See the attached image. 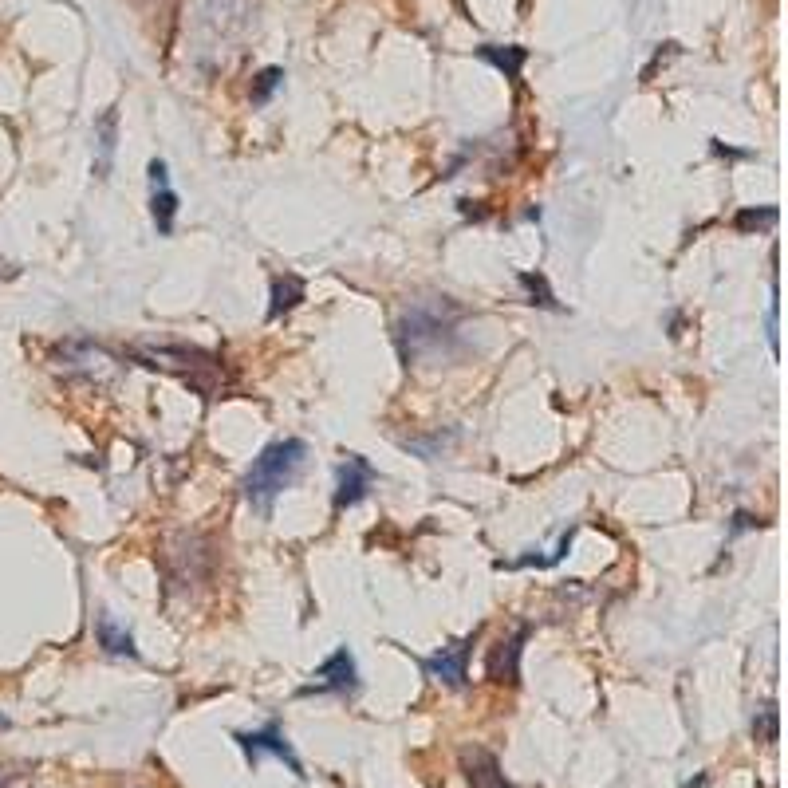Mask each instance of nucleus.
<instances>
[{
	"label": "nucleus",
	"mask_w": 788,
	"mask_h": 788,
	"mask_svg": "<svg viewBox=\"0 0 788 788\" xmlns=\"http://www.w3.org/2000/svg\"><path fill=\"white\" fill-rule=\"evenodd\" d=\"M304 461H308V446L300 438H284V442L264 446L261 454H257V461L249 465V473H245V497H249V505L268 513L272 501L300 477Z\"/></svg>",
	"instance_id": "f257e3e1"
},
{
	"label": "nucleus",
	"mask_w": 788,
	"mask_h": 788,
	"mask_svg": "<svg viewBox=\"0 0 788 788\" xmlns=\"http://www.w3.org/2000/svg\"><path fill=\"white\" fill-rule=\"evenodd\" d=\"M525 643H528V627H517L509 639H501V643L493 647L489 666H485L489 682H509V686L521 682V655H525Z\"/></svg>",
	"instance_id": "39448f33"
},
{
	"label": "nucleus",
	"mask_w": 788,
	"mask_h": 788,
	"mask_svg": "<svg viewBox=\"0 0 788 788\" xmlns=\"http://www.w3.org/2000/svg\"><path fill=\"white\" fill-rule=\"evenodd\" d=\"M280 83H284V71H280V67H264L261 75L253 79L249 99H253V103H268V99H272V91H276Z\"/></svg>",
	"instance_id": "dca6fc26"
},
{
	"label": "nucleus",
	"mask_w": 788,
	"mask_h": 788,
	"mask_svg": "<svg viewBox=\"0 0 788 788\" xmlns=\"http://www.w3.org/2000/svg\"><path fill=\"white\" fill-rule=\"evenodd\" d=\"M150 213H154V225L158 233H170L174 229V217H178V194L170 186V170L162 158L150 162Z\"/></svg>",
	"instance_id": "0eeeda50"
},
{
	"label": "nucleus",
	"mask_w": 788,
	"mask_h": 788,
	"mask_svg": "<svg viewBox=\"0 0 788 788\" xmlns=\"http://www.w3.org/2000/svg\"><path fill=\"white\" fill-rule=\"evenodd\" d=\"M477 56L485 60V64H493L505 79H521V67H525L528 52L525 48H497V44H485V48H477Z\"/></svg>",
	"instance_id": "ddd939ff"
},
{
	"label": "nucleus",
	"mask_w": 788,
	"mask_h": 788,
	"mask_svg": "<svg viewBox=\"0 0 788 788\" xmlns=\"http://www.w3.org/2000/svg\"><path fill=\"white\" fill-rule=\"evenodd\" d=\"M375 485V469L371 461L359 454H347V461L339 465V489H335V509H351L367 497V489Z\"/></svg>",
	"instance_id": "423d86ee"
},
{
	"label": "nucleus",
	"mask_w": 788,
	"mask_h": 788,
	"mask_svg": "<svg viewBox=\"0 0 788 788\" xmlns=\"http://www.w3.org/2000/svg\"><path fill=\"white\" fill-rule=\"evenodd\" d=\"M753 733H757L765 745H773V741H777V710H773V706H765L761 722H753Z\"/></svg>",
	"instance_id": "f3484780"
},
{
	"label": "nucleus",
	"mask_w": 788,
	"mask_h": 788,
	"mask_svg": "<svg viewBox=\"0 0 788 788\" xmlns=\"http://www.w3.org/2000/svg\"><path fill=\"white\" fill-rule=\"evenodd\" d=\"M115 134H119V111H107V115L95 123V142H99L95 174H99V178H107V170H111V158H115Z\"/></svg>",
	"instance_id": "f8f14e48"
},
{
	"label": "nucleus",
	"mask_w": 788,
	"mask_h": 788,
	"mask_svg": "<svg viewBox=\"0 0 788 788\" xmlns=\"http://www.w3.org/2000/svg\"><path fill=\"white\" fill-rule=\"evenodd\" d=\"M300 300H304V280H300V276H292V272H284V276H276V280H272V304H268V316L276 320V316L292 312Z\"/></svg>",
	"instance_id": "9b49d317"
},
{
	"label": "nucleus",
	"mask_w": 788,
	"mask_h": 788,
	"mask_svg": "<svg viewBox=\"0 0 788 788\" xmlns=\"http://www.w3.org/2000/svg\"><path fill=\"white\" fill-rule=\"evenodd\" d=\"M461 765H465V777H469L473 788H513L505 781V773H501V765H497V757L489 749H465Z\"/></svg>",
	"instance_id": "1a4fd4ad"
},
{
	"label": "nucleus",
	"mask_w": 788,
	"mask_h": 788,
	"mask_svg": "<svg viewBox=\"0 0 788 788\" xmlns=\"http://www.w3.org/2000/svg\"><path fill=\"white\" fill-rule=\"evenodd\" d=\"M469 647H473V639L454 643V647H442L438 655L426 658V674H430L434 682L450 686V690H461V686H465V662H469Z\"/></svg>",
	"instance_id": "6e6552de"
},
{
	"label": "nucleus",
	"mask_w": 788,
	"mask_h": 788,
	"mask_svg": "<svg viewBox=\"0 0 788 788\" xmlns=\"http://www.w3.org/2000/svg\"><path fill=\"white\" fill-rule=\"evenodd\" d=\"M359 690V670H355V655L347 647H339L335 655H328L316 670V682L304 686L300 694H355Z\"/></svg>",
	"instance_id": "7ed1b4c3"
},
{
	"label": "nucleus",
	"mask_w": 788,
	"mask_h": 788,
	"mask_svg": "<svg viewBox=\"0 0 788 788\" xmlns=\"http://www.w3.org/2000/svg\"><path fill=\"white\" fill-rule=\"evenodd\" d=\"M241 749H245V757L257 765L261 757H276V761H284L296 777H304V765H300V757H296V749L288 745V737L276 729V725H268V729H257V733H237L233 737Z\"/></svg>",
	"instance_id": "20e7f679"
},
{
	"label": "nucleus",
	"mask_w": 788,
	"mask_h": 788,
	"mask_svg": "<svg viewBox=\"0 0 788 788\" xmlns=\"http://www.w3.org/2000/svg\"><path fill=\"white\" fill-rule=\"evenodd\" d=\"M95 639H99V647L107 651V655H127V658H138V647H134L131 631H123L111 615H99L95 619Z\"/></svg>",
	"instance_id": "9d476101"
},
{
	"label": "nucleus",
	"mask_w": 788,
	"mask_h": 788,
	"mask_svg": "<svg viewBox=\"0 0 788 788\" xmlns=\"http://www.w3.org/2000/svg\"><path fill=\"white\" fill-rule=\"evenodd\" d=\"M461 308L450 304V296H442L438 304H414L410 312H402V320L394 324V339L406 363L422 359V355H438L450 339H454V324H458Z\"/></svg>",
	"instance_id": "f03ea898"
},
{
	"label": "nucleus",
	"mask_w": 788,
	"mask_h": 788,
	"mask_svg": "<svg viewBox=\"0 0 788 788\" xmlns=\"http://www.w3.org/2000/svg\"><path fill=\"white\" fill-rule=\"evenodd\" d=\"M733 225H737L741 233H753V229H773V225H777V209H773V205H765V209H741V213L733 217Z\"/></svg>",
	"instance_id": "4468645a"
},
{
	"label": "nucleus",
	"mask_w": 788,
	"mask_h": 788,
	"mask_svg": "<svg viewBox=\"0 0 788 788\" xmlns=\"http://www.w3.org/2000/svg\"><path fill=\"white\" fill-rule=\"evenodd\" d=\"M521 288L532 296V304H540V308H560L556 296H552V288H548V280H544L540 272H525V276H521Z\"/></svg>",
	"instance_id": "2eb2a0df"
}]
</instances>
